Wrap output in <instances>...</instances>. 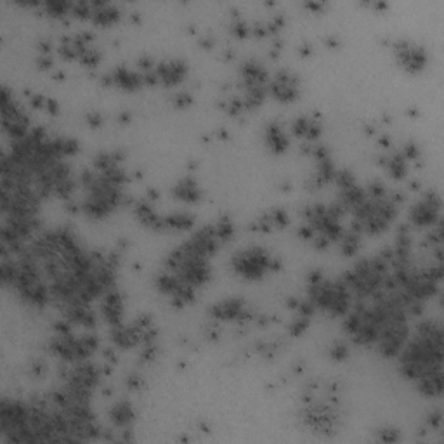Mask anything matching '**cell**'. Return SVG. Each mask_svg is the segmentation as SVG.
<instances>
[{"mask_svg":"<svg viewBox=\"0 0 444 444\" xmlns=\"http://www.w3.org/2000/svg\"><path fill=\"white\" fill-rule=\"evenodd\" d=\"M101 316L111 325V327H117V325L122 323V318H124V299H122V293L113 290L106 291L101 300Z\"/></svg>","mask_w":444,"mask_h":444,"instance_id":"8","label":"cell"},{"mask_svg":"<svg viewBox=\"0 0 444 444\" xmlns=\"http://www.w3.org/2000/svg\"><path fill=\"white\" fill-rule=\"evenodd\" d=\"M101 82H103V86L118 87L125 93H135V90L144 87L141 71L128 70V68H117V70L110 71V73L103 75Z\"/></svg>","mask_w":444,"mask_h":444,"instance_id":"6","label":"cell"},{"mask_svg":"<svg viewBox=\"0 0 444 444\" xmlns=\"http://www.w3.org/2000/svg\"><path fill=\"white\" fill-rule=\"evenodd\" d=\"M28 99H30V104H32L33 108H37V110L47 111V113H50V115L59 113V104H57V101H54L52 97L40 96V94L30 93Z\"/></svg>","mask_w":444,"mask_h":444,"instance_id":"15","label":"cell"},{"mask_svg":"<svg viewBox=\"0 0 444 444\" xmlns=\"http://www.w3.org/2000/svg\"><path fill=\"white\" fill-rule=\"evenodd\" d=\"M188 70V63L184 59H167L157 63L155 75H157L158 84H162L164 87H174L186 79Z\"/></svg>","mask_w":444,"mask_h":444,"instance_id":"7","label":"cell"},{"mask_svg":"<svg viewBox=\"0 0 444 444\" xmlns=\"http://www.w3.org/2000/svg\"><path fill=\"white\" fill-rule=\"evenodd\" d=\"M392 49H394V57L398 61L399 68H403L408 73L416 75V73H422L429 66V54L418 44L401 39L392 42Z\"/></svg>","mask_w":444,"mask_h":444,"instance_id":"2","label":"cell"},{"mask_svg":"<svg viewBox=\"0 0 444 444\" xmlns=\"http://www.w3.org/2000/svg\"><path fill=\"white\" fill-rule=\"evenodd\" d=\"M288 224H290V217H288L287 210L273 209L264 213L260 219L253 220V224L250 226V229L259 233H271L274 231V229L287 228Z\"/></svg>","mask_w":444,"mask_h":444,"instance_id":"9","label":"cell"},{"mask_svg":"<svg viewBox=\"0 0 444 444\" xmlns=\"http://www.w3.org/2000/svg\"><path fill=\"white\" fill-rule=\"evenodd\" d=\"M142 385H144V382H142V378L139 377V375H131V377L127 378V387L131 389V391H137Z\"/></svg>","mask_w":444,"mask_h":444,"instance_id":"21","label":"cell"},{"mask_svg":"<svg viewBox=\"0 0 444 444\" xmlns=\"http://www.w3.org/2000/svg\"><path fill=\"white\" fill-rule=\"evenodd\" d=\"M110 420L118 429H128L135 420V409L128 401H118L111 406Z\"/></svg>","mask_w":444,"mask_h":444,"instance_id":"13","label":"cell"},{"mask_svg":"<svg viewBox=\"0 0 444 444\" xmlns=\"http://www.w3.org/2000/svg\"><path fill=\"white\" fill-rule=\"evenodd\" d=\"M172 195H174V198L191 205V203H198L202 200V189L195 179L184 177L175 182L174 188H172Z\"/></svg>","mask_w":444,"mask_h":444,"instance_id":"12","label":"cell"},{"mask_svg":"<svg viewBox=\"0 0 444 444\" xmlns=\"http://www.w3.org/2000/svg\"><path fill=\"white\" fill-rule=\"evenodd\" d=\"M267 90L280 103H293V101H297L300 97V80L291 71L280 70L274 75V79L269 80Z\"/></svg>","mask_w":444,"mask_h":444,"instance_id":"3","label":"cell"},{"mask_svg":"<svg viewBox=\"0 0 444 444\" xmlns=\"http://www.w3.org/2000/svg\"><path fill=\"white\" fill-rule=\"evenodd\" d=\"M231 266L238 276L245 280H260L267 273L280 271V259L271 255L266 249L260 247H250V249L240 250L233 255Z\"/></svg>","mask_w":444,"mask_h":444,"instance_id":"1","label":"cell"},{"mask_svg":"<svg viewBox=\"0 0 444 444\" xmlns=\"http://www.w3.org/2000/svg\"><path fill=\"white\" fill-rule=\"evenodd\" d=\"M264 141H266V146L274 155H283L290 148V139L284 134L280 124L267 125L266 132H264Z\"/></svg>","mask_w":444,"mask_h":444,"instance_id":"11","label":"cell"},{"mask_svg":"<svg viewBox=\"0 0 444 444\" xmlns=\"http://www.w3.org/2000/svg\"><path fill=\"white\" fill-rule=\"evenodd\" d=\"M86 120L90 127H101L104 122V118H103V115L97 113V111H90V113L86 115Z\"/></svg>","mask_w":444,"mask_h":444,"instance_id":"20","label":"cell"},{"mask_svg":"<svg viewBox=\"0 0 444 444\" xmlns=\"http://www.w3.org/2000/svg\"><path fill=\"white\" fill-rule=\"evenodd\" d=\"M196 217L189 212H172L164 217V228L175 229V231H188L195 226Z\"/></svg>","mask_w":444,"mask_h":444,"instance_id":"14","label":"cell"},{"mask_svg":"<svg viewBox=\"0 0 444 444\" xmlns=\"http://www.w3.org/2000/svg\"><path fill=\"white\" fill-rule=\"evenodd\" d=\"M409 222L416 228L434 226L441 222V198L436 193H425L420 202L409 210Z\"/></svg>","mask_w":444,"mask_h":444,"instance_id":"4","label":"cell"},{"mask_svg":"<svg viewBox=\"0 0 444 444\" xmlns=\"http://www.w3.org/2000/svg\"><path fill=\"white\" fill-rule=\"evenodd\" d=\"M291 134L309 142H316L323 134V125L314 117H299L291 122Z\"/></svg>","mask_w":444,"mask_h":444,"instance_id":"10","label":"cell"},{"mask_svg":"<svg viewBox=\"0 0 444 444\" xmlns=\"http://www.w3.org/2000/svg\"><path fill=\"white\" fill-rule=\"evenodd\" d=\"M328 356L330 359H334L335 363H342L349 358V345L345 342H334V344L328 347Z\"/></svg>","mask_w":444,"mask_h":444,"instance_id":"16","label":"cell"},{"mask_svg":"<svg viewBox=\"0 0 444 444\" xmlns=\"http://www.w3.org/2000/svg\"><path fill=\"white\" fill-rule=\"evenodd\" d=\"M245 300L238 299V297H229V299L220 300V302L213 304L209 309L210 316L220 321H250L252 314L247 311Z\"/></svg>","mask_w":444,"mask_h":444,"instance_id":"5","label":"cell"},{"mask_svg":"<svg viewBox=\"0 0 444 444\" xmlns=\"http://www.w3.org/2000/svg\"><path fill=\"white\" fill-rule=\"evenodd\" d=\"M309 323H311V318L302 316V314H297L295 320L291 321L290 325V335H293V337H300V335L309 328Z\"/></svg>","mask_w":444,"mask_h":444,"instance_id":"17","label":"cell"},{"mask_svg":"<svg viewBox=\"0 0 444 444\" xmlns=\"http://www.w3.org/2000/svg\"><path fill=\"white\" fill-rule=\"evenodd\" d=\"M378 439L384 441V443H398V441L401 439V436H399L398 430L392 429V427H385V429H382L380 434H378Z\"/></svg>","mask_w":444,"mask_h":444,"instance_id":"19","label":"cell"},{"mask_svg":"<svg viewBox=\"0 0 444 444\" xmlns=\"http://www.w3.org/2000/svg\"><path fill=\"white\" fill-rule=\"evenodd\" d=\"M172 103H174V106L179 108V110H186V108H189L193 104V97L189 93H179L172 97Z\"/></svg>","mask_w":444,"mask_h":444,"instance_id":"18","label":"cell"}]
</instances>
